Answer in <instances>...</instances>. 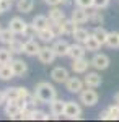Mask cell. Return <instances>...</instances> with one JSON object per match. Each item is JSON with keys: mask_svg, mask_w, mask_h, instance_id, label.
<instances>
[{"mask_svg": "<svg viewBox=\"0 0 119 122\" xmlns=\"http://www.w3.org/2000/svg\"><path fill=\"white\" fill-rule=\"evenodd\" d=\"M34 94H36L38 101L43 104H49L54 98H57V91L51 83L47 81H39L34 86Z\"/></svg>", "mask_w": 119, "mask_h": 122, "instance_id": "6da1fadb", "label": "cell"}, {"mask_svg": "<svg viewBox=\"0 0 119 122\" xmlns=\"http://www.w3.org/2000/svg\"><path fill=\"white\" fill-rule=\"evenodd\" d=\"M78 94H80V103L83 106H87V107H93V106H96L98 101H100V94L96 93L95 88H90V86L83 88Z\"/></svg>", "mask_w": 119, "mask_h": 122, "instance_id": "7a4b0ae2", "label": "cell"}, {"mask_svg": "<svg viewBox=\"0 0 119 122\" xmlns=\"http://www.w3.org/2000/svg\"><path fill=\"white\" fill-rule=\"evenodd\" d=\"M64 116L67 119H82V107L75 101H65V111Z\"/></svg>", "mask_w": 119, "mask_h": 122, "instance_id": "3957f363", "label": "cell"}, {"mask_svg": "<svg viewBox=\"0 0 119 122\" xmlns=\"http://www.w3.org/2000/svg\"><path fill=\"white\" fill-rule=\"evenodd\" d=\"M38 59H39V62L41 64H44V65H49V64H52L54 62V59L57 56H55V52L52 51V47L49 46H44L39 49V52H38Z\"/></svg>", "mask_w": 119, "mask_h": 122, "instance_id": "277c9868", "label": "cell"}, {"mask_svg": "<svg viewBox=\"0 0 119 122\" xmlns=\"http://www.w3.org/2000/svg\"><path fill=\"white\" fill-rule=\"evenodd\" d=\"M83 88H85V83L78 76H69L67 81H65V90L69 93H80Z\"/></svg>", "mask_w": 119, "mask_h": 122, "instance_id": "5b68a950", "label": "cell"}, {"mask_svg": "<svg viewBox=\"0 0 119 122\" xmlns=\"http://www.w3.org/2000/svg\"><path fill=\"white\" fill-rule=\"evenodd\" d=\"M90 64H92V67H95L96 70H106V68L109 67L111 60L106 54H95L93 59L90 60Z\"/></svg>", "mask_w": 119, "mask_h": 122, "instance_id": "8992f818", "label": "cell"}, {"mask_svg": "<svg viewBox=\"0 0 119 122\" xmlns=\"http://www.w3.org/2000/svg\"><path fill=\"white\" fill-rule=\"evenodd\" d=\"M26 26H28V23L21 18V16H13L8 23V28L11 29L15 34H23L25 29H26Z\"/></svg>", "mask_w": 119, "mask_h": 122, "instance_id": "52a82bcc", "label": "cell"}, {"mask_svg": "<svg viewBox=\"0 0 119 122\" xmlns=\"http://www.w3.org/2000/svg\"><path fill=\"white\" fill-rule=\"evenodd\" d=\"M83 83H85V86H90V88H98L103 83V78L98 72H88V73H85Z\"/></svg>", "mask_w": 119, "mask_h": 122, "instance_id": "ba28073f", "label": "cell"}, {"mask_svg": "<svg viewBox=\"0 0 119 122\" xmlns=\"http://www.w3.org/2000/svg\"><path fill=\"white\" fill-rule=\"evenodd\" d=\"M10 65H11V70H13L15 76H25L26 75L28 64L25 60H21V59H13V60L10 62Z\"/></svg>", "mask_w": 119, "mask_h": 122, "instance_id": "9c48e42d", "label": "cell"}, {"mask_svg": "<svg viewBox=\"0 0 119 122\" xmlns=\"http://www.w3.org/2000/svg\"><path fill=\"white\" fill-rule=\"evenodd\" d=\"M85 52H87L85 46L80 44V42H75V44H70V46H69L67 56L70 57L72 60H75V59H82V57H85Z\"/></svg>", "mask_w": 119, "mask_h": 122, "instance_id": "30bf717a", "label": "cell"}, {"mask_svg": "<svg viewBox=\"0 0 119 122\" xmlns=\"http://www.w3.org/2000/svg\"><path fill=\"white\" fill-rule=\"evenodd\" d=\"M39 49H41V46L36 42V39H26L25 46H23V54H26L28 57H36Z\"/></svg>", "mask_w": 119, "mask_h": 122, "instance_id": "8fae6325", "label": "cell"}, {"mask_svg": "<svg viewBox=\"0 0 119 122\" xmlns=\"http://www.w3.org/2000/svg\"><path fill=\"white\" fill-rule=\"evenodd\" d=\"M49 107H51V114H54L55 117H60V116H64L65 111V101L60 98H54L49 103Z\"/></svg>", "mask_w": 119, "mask_h": 122, "instance_id": "7c38bea8", "label": "cell"}, {"mask_svg": "<svg viewBox=\"0 0 119 122\" xmlns=\"http://www.w3.org/2000/svg\"><path fill=\"white\" fill-rule=\"evenodd\" d=\"M69 76L70 75H69L67 68H64V67H54L52 72H51V78L54 80L55 83H65Z\"/></svg>", "mask_w": 119, "mask_h": 122, "instance_id": "4fadbf2b", "label": "cell"}, {"mask_svg": "<svg viewBox=\"0 0 119 122\" xmlns=\"http://www.w3.org/2000/svg\"><path fill=\"white\" fill-rule=\"evenodd\" d=\"M69 42L67 41H64V39H57V41H54V44H52V51L55 52V56L57 57H65L67 56V52H69Z\"/></svg>", "mask_w": 119, "mask_h": 122, "instance_id": "5bb4252c", "label": "cell"}, {"mask_svg": "<svg viewBox=\"0 0 119 122\" xmlns=\"http://www.w3.org/2000/svg\"><path fill=\"white\" fill-rule=\"evenodd\" d=\"M92 65L85 57H82V59H75V60H72V70L75 72V73H87L88 72V67Z\"/></svg>", "mask_w": 119, "mask_h": 122, "instance_id": "9a60e30c", "label": "cell"}, {"mask_svg": "<svg viewBox=\"0 0 119 122\" xmlns=\"http://www.w3.org/2000/svg\"><path fill=\"white\" fill-rule=\"evenodd\" d=\"M77 28H78V25H77V23H75L72 18H70V20H65V18H64L62 21H60V36H62V34L72 36L73 31H75Z\"/></svg>", "mask_w": 119, "mask_h": 122, "instance_id": "2e32d148", "label": "cell"}, {"mask_svg": "<svg viewBox=\"0 0 119 122\" xmlns=\"http://www.w3.org/2000/svg\"><path fill=\"white\" fill-rule=\"evenodd\" d=\"M72 20L77 25H85V23L88 21V11L85 8L77 7V8H73V11H72Z\"/></svg>", "mask_w": 119, "mask_h": 122, "instance_id": "e0dca14e", "label": "cell"}, {"mask_svg": "<svg viewBox=\"0 0 119 122\" xmlns=\"http://www.w3.org/2000/svg\"><path fill=\"white\" fill-rule=\"evenodd\" d=\"M38 38L41 39L43 42H52V41L57 38V34H55L54 31L49 28V26H47V28L39 29V31H38Z\"/></svg>", "mask_w": 119, "mask_h": 122, "instance_id": "ac0fdd59", "label": "cell"}, {"mask_svg": "<svg viewBox=\"0 0 119 122\" xmlns=\"http://www.w3.org/2000/svg\"><path fill=\"white\" fill-rule=\"evenodd\" d=\"M83 46H85V49H87V51H90V52H96V51H100L101 42L95 38L93 34H90V36L87 38V41L83 42Z\"/></svg>", "mask_w": 119, "mask_h": 122, "instance_id": "d6986e66", "label": "cell"}, {"mask_svg": "<svg viewBox=\"0 0 119 122\" xmlns=\"http://www.w3.org/2000/svg\"><path fill=\"white\" fill-rule=\"evenodd\" d=\"M16 8L20 13H29L34 8V0H16Z\"/></svg>", "mask_w": 119, "mask_h": 122, "instance_id": "ffe728a7", "label": "cell"}, {"mask_svg": "<svg viewBox=\"0 0 119 122\" xmlns=\"http://www.w3.org/2000/svg\"><path fill=\"white\" fill-rule=\"evenodd\" d=\"M13 76H15V73H13L10 64H0V80L8 81V80H11Z\"/></svg>", "mask_w": 119, "mask_h": 122, "instance_id": "44dd1931", "label": "cell"}, {"mask_svg": "<svg viewBox=\"0 0 119 122\" xmlns=\"http://www.w3.org/2000/svg\"><path fill=\"white\" fill-rule=\"evenodd\" d=\"M18 112H20V109L16 106V99H8L7 104H5V116H8L10 119H13Z\"/></svg>", "mask_w": 119, "mask_h": 122, "instance_id": "7402d4cb", "label": "cell"}, {"mask_svg": "<svg viewBox=\"0 0 119 122\" xmlns=\"http://www.w3.org/2000/svg\"><path fill=\"white\" fill-rule=\"evenodd\" d=\"M31 23H33V26L39 31V29H44V28L49 26V18H47L46 15H36Z\"/></svg>", "mask_w": 119, "mask_h": 122, "instance_id": "603a6c76", "label": "cell"}, {"mask_svg": "<svg viewBox=\"0 0 119 122\" xmlns=\"http://www.w3.org/2000/svg\"><path fill=\"white\" fill-rule=\"evenodd\" d=\"M47 18L51 20V21H62V20L65 18V13L62 11V8H59V5H57V7H51Z\"/></svg>", "mask_w": 119, "mask_h": 122, "instance_id": "cb8c5ba5", "label": "cell"}, {"mask_svg": "<svg viewBox=\"0 0 119 122\" xmlns=\"http://www.w3.org/2000/svg\"><path fill=\"white\" fill-rule=\"evenodd\" d=\"M72 36H73V39H75V42H80V44H83V42L87 41V38L90 36V33H88L85 28H80V26H78V28L73 31Z\"/></svg>", "mask_w": 119, "mask_h": 122, "instance_id": "d4e9b609", "label": "cell"}, {"mask_svg": "<svg viewBox=\"0 0 119 122\" xmlns=\"http://www.w3.org/2000/svg\"><path fill=\"white\" fill-rule=\"evenodd\" d=\"M15 36H16V34H15V33H13V31H11L10 28L2 29V31H0V42H2V44H7V46H8L10 42H11V41L15 39Z\"/></svg>", "mask_w": 119, "mask_h": 122, "instance_id": "484cf974", "label": "cell"}, {"mask_svg": "<svg viewBox=\"0 0 119 122\" xmlns=\"http://www.w3.org/2000/svg\"><path fill=\"white\" fill-rule=\"evenodd\" d=\"M92 34L101 42V46H103V44H106V39H108V31L103 28V26H96V28L93 29Z\"/></svg>", "mask_w": 119, "mask_h": 122, "instance_id": "4316f807", "label": "cell"}, {"mask_svg": "<svg viewBox=\"0 0 119 122\" xmlns=\"http://www.w3.org/2000/svg\"><path fill=\"white\" fill-rule=\"evenodd\" d=\"M106 46L111 47V49H118V47H119V33H116V31H111V33H108Z\"/></svg>", "mask_w": 119, "mask_h": 122, "instance_id": "83f0119b", "label": "cell"}, {"mask_svg": "<svg viewBox=\"0 0 119 122\" xmlns=\"http://www.w3.org/2000/svg\"><path fill=\"white\" fill-rule=\"evenodd\" d=\"M23 46H25V42L15 38V39H13V41L8 44V49L11 51V54H23Z\"/></svg>", "mask_w": 119, "mask_h": 122, "instance_id": "f1b7e54d", "label": "cell"}, {"mask_svg": "<svg viewBox=\"0 0 119 122\" xmlns=\"http://www.w3.org/2000/svg\"><path fill=\"white\" fill-rule=\"evenodd\" d=\"M13 60V54L8 47H0V64H10Z\"/></svg>", "mask_w": 119, "mask_h": 122, "instance_id": "f546056e", "label": "cell"}, {"mask_svg": "<svg viewBox=\"0 0 119 122\" xmlns=\"http://www.w3.org/2000/svg\"><path fill=\"white\" fill-rule=\"evenodd\" d=\"M88 21H92L93 25H103L104 18L100 11H88Z\"/></svg>", "mask_w": 119, "mask_h": 122, "instance_id": "4dcf8cb0", "label": "cell"}, {"mask_svg": "<svg viewBox=\"0 0 119 122\" xmlns=\"http://www.w3.org/2000/svg\"><path fill=\"white\" fill-rule=\"evenodd\" d=\"M23 36H25V38H28V39H33V38H36V36H38V29L33 26V23L26 26L25 33H23Z\"/></svg>", "mask_w": 119, "mask_h": 122, "instance_id": "1f68e13d", "label": "cell"}, {"mask_svg": "<svg viewBox=\"0 0 119 122\" xmlns=\"http://www.w3.org/2000/svg\"><path fill=\"white\" fill-rule=\"evenodd\" d=\"M5 96H7V101H8V99H16V98H18V90H16V86L7 88V90H5Z\"/></svg>", "mask_w": 119, "mask_h": 122, "instance_id": "d6a6232c", "label": "cell"}, {"mask_svg": "<svg viewBox=\"0 0 119 122\" xmlns=\"http://www.w3.org/2000/svg\"><path fill=\"white\" fill-rule=\"evenodd\" d=\"M75 5H77V7H80V8L90 10L93 7V0H75Z\"/></svg>", "mask_w": 119, "mask_h": 122, "instance_id": "836d02e7", "label": "cell"}, {"mask_svg": "<svg viewBox=\"0 0 119 122\" xmlns=\"http://www.w3.org/2000/svg\"><path fill=\"white\" fill-rule=\"evenodd\" d=\"M16 90H18V98L20 99H26L28 101V98H29V90L28 88H25V86H16Z\"/></svg>", "mask_w": 119, "mask_h": 122, "instance_id": "e575fe53", "label": "cell"}, {"mask_svg": "<svg viewBox=\"0 0 119 122\" xmlns=\"http://www.w3.org/2000/svg\"><path fill=\"white\" fill-rule=\"evenodd\" d=\"M109 5V0H93V8L96 10H103Z\"/></svg>", "mask_w": 119, "mask_h": 122, "instance_id": "d590c367", "label": "cell"}, {"mask_svg": "<svg viewBox=\"0 0 119 122\" xmlns=\"http://www.w3.org/2000/svg\"><path fill=\"white\" fill-rule=\"evenodd\" d=\"M108 111L111 112V116H113V119L116 121V119H119V104H111L109 107H108Z\"/></svg>", "mask_w": 119, "mask_h": 122, "instance_id": "8d00e7d4", "label": "cell"}, {"mask_svg": "<svg viewBox=\"0 0 119 122\" xmlns=\"http://www.w3.org/2000/svg\"><path fill=\"white\" fill-rule=\"evenodd\" d=\"M0 7L3 10V13L5 11H10L11 7H13V0H0Z\"/></svg>", "mask_w": 119, "mask_h": 122, "instance_id": "74e56055", "label": "cell"}, {"mask_svg": "<svg viewBox=\"0 0 119 122\" xmlns=\"http://www.w3.org/2000/svg\"><path fill=\"white\" fill-rule=\"evenodd\" d=\"M100 119H103V121H114V119H113V116H111V112L108 111V109H104L103 112H100Z\"/></svg>", "mask_w": 119, "mask_h": 122, "instance_id": "f35d334b", "label": "cell"}, {"mask_svg": "<svg viewBox=\"0 0 119 122\" xmlns=\"http://www.w3.org/2000/svg\"><path fill=\"white\" fill-rule=\"evenodd\" d=\"M60 2L62 0H44V3L49 7H57V5H60Z\"/></svg>", "mask_w": 119, "mask_h": 122, "instance_id": "ab89813d", "label": "cell"}, {"mask_svg": "<svg viewBox=\"0 0 119 122\" xmlns=\"http://www.w3.org/2000/svg\"><path fill=\"white\" fill-rule=\"evenodd\" d=\"M3 103H7V96H5V91L0 90V106H2Z\"/></svg>", "mask_w": 119, "mask_h": 122, "instance_id": "60d3db41", "label": "cell"}, {"mask_svg": "<svg viewBox=\"0 0 119 122\" xmlns=\"http://www.w3.org/2000/svg\"><path fill=\"white\" fill-rule=\"evenodd\" d=\"M73 2H75V0H62V2H60V5H67V7H69V5H72Z\"/></svg>", "mask_w": 119, "mask_h": 122, "instance_id": "b9f144b4", "label": "cell"}, {"mask_svg": "<svg viewBox=\"0 0 119 122\" xmlns=\"http://www.w3.org/2000/svg\"><path fill=\"white\" fill-rule=\"evenodd\" d=\"M114 103H116V104H119V91H118L116 94H114Z\"/></svg>", "mask_w": 119, "mask_h": 122, "instance_id": "7bdbcfd3", "label": "cell"}, {"mask_svg": "<svg viewBox=\"0 0 119 122\" xmlns=\"http://www.w3.org/2000/svg\"><path fill=\"white\" fill-rule=\"evenodd\" d=\"M2 13H3V10H2V7H0V15H2Z\"/></svg>", "mask_w": 119, "mask_h": 122, "instance_id": "ee69618b", "label": "cell"}, {"mask_svg": "<svg viewBox=\"0 0 119 122\" xmlns=\"http://www.w3.org/2000/svg\"><path fill=\"white\" fill-rule=\"evenodd\" d=\"M0 31H2V25H0Z\"/></svg>", "mask_w": 119, "mask_h": 122, "instance_id": "f6af8a7d", "label": "cell"}]
</instances>
